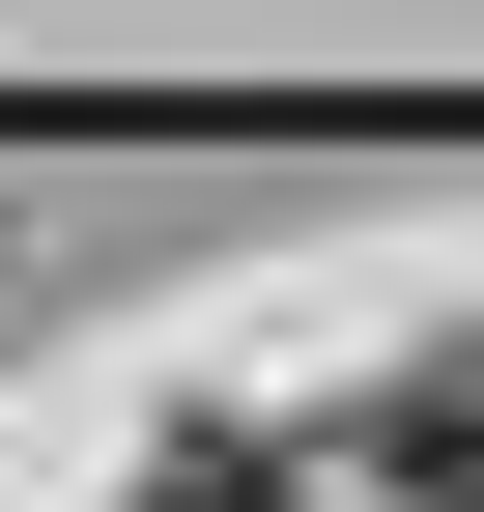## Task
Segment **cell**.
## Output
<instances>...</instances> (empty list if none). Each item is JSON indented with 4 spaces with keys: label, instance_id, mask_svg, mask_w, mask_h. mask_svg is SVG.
<instances>
[{
    "label": "cell",
    "instance_id": "6da1fadb",
    "mask_svg": "<svg viewBox=\"0 0 484 512\" xmlns=\"http://www.w3.org/2000/svg\"><path fill=\"white\" fill-rule=\"evenodd\" d=\"M371 484H399V512H484V342H428V370L371 399Z\"/></svg>",
    "mask_w": 484,
    "mask_h": 512
}]
</instances>
